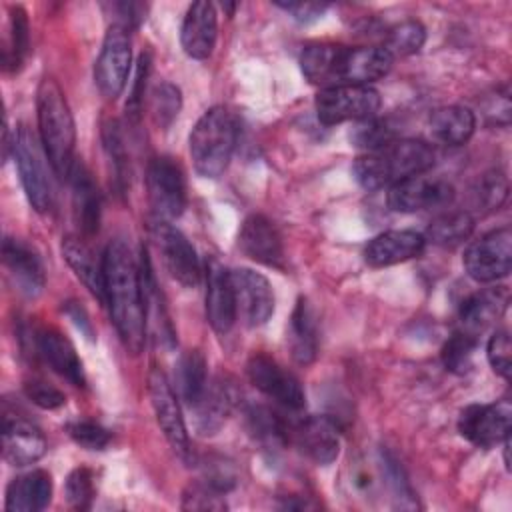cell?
Returning a JSON list of instances; mask_svg holds the SVG:
<instances>
[{"label": "cell", "mask_w": 512, "mask_h": 512, "mask_svg": "<svg viewBox=\"0 0 512 512\" xmlns=\"http://www.w3.org/2000/svg\"><path fill=\"white\" fill-rule=\"evenodd\" d=\"M246 372L250 382L264 396L278 402L284 410L298 412L306 406V394L300 380L282 368L274 358L266 354H254L246 364Z\"/></svg>", "instance_id": "4fadbf2b"}, {"label": "cell", "mask_w": 512, "mask_h": 512, "mask_svg": "<svg viewBox=\"0 0 512 512\" xmlns=\"http://www.w3.org/2000/svg\"><path fill=\"white\" fill-rule=\"evenodd\" d=\"M250 432L268 446L288 444V420L268 406H250L246 410Z\"/></svg>", "instance_id": "836d02e7"}, {"label": "cell", "mask_w": 512, "mask_h": 512, "mask_svg": "<svg viewBox=\"0 0 512 512\" xmlns=\"http://www.w3.org/2000/svg\"><path fill=\"white\" fill-rule=\"evenodd\" d=\"M176 394L178 398L188 406L194 408L206 386H208V364L200 350H188L184 352L176 362Z\"/></svg>", "instance_id": "1f68e13d"}, {"label": "cell", "mask_w": 512, "mask_h": 512, "mask_svg": "<svg viewBox=\"0 0 512 512\" xmlns=\"http://www.w3.org/2000/svg\"><path fill=\"white\" fill-rule=\"evenodd\" d=\"M230 282L234 290L236 318L240 316L250 328L266 324L274 314V292L270 282L250 268L230 270Z\"/></svg>", "instance_id": "2e32d148"}, {"label": "cell", "mask_w": 512, "mask_h": 512, "mask_svg": "<svg viewBox=\"0 0 512 512\" xmlns=\"http://www.w3.org/2000/svg\"><path fill=\"white\" fill-rule=\"evenodd\" d=\"M38 134L54 174L68 178L76 158V126L64 90L54 78H42L36 90Z\"/></svg>", "instance_id": "277c9868"}, {"label": "cell", "mask_w": 512, "mask_h": 512, "mask_svg": "<svg viewBox=\"0 0 512 512\" xmlns=\"http://www.w3.org/2000/svg\"><path fill=\"white\" fill-rule=\"evenodd\" d=\"M46 452V438L38 426L18 416H4L2 422V456L12 466L38 462Z\"/></svg>", "instance_id": "44dd1931"}, {"label": "cell", "mask_w": 512, "mask_h": 512, "mask_svg": "<svg viewBox=\"0 0 512 512\" xmlns=\"http://www.w3.org/2000/svg\"><path fill=\"white\" fill-rule=\"evenodd\" d=\"M218 22L216 8L206 0L190 4L180 28V44L194 60H206L216 44Z\"/></svg>", "instance_id": "7402d4cb"}, {"label": "cell", "mask_w": 512, "mask_h": 512, "mask_svg": "<svg viewBox=\"0 0 512 512\" xmlns=\"http://www.w3.org/2000/svg\"><path fill=\"white\" fill-rule=\"evenodd\" d=\"M288 444L296 446L306 458L320 466L332 464L340 454V434L328 416L288 418Z\"/></svg>", "instance_id": "5bb4252c"}, {"label": "cell", "mask_w": 512, "mask_h": 512, "mask_svg": "<svg viewBox=\"0 0 512 512\" xmlns=\"http://www.w3.org/2000/svg\"><path fill=\"white\" fill-rule=\"evenodd\" d=\"M150 72V56L142 54L138 58V66H136V74H134V82H132V90L126 102V114L128 118L136 120L140 116V108H142V96H144V86H146V78Z\"/></svg>", "instance_id": "c3c4849f"}, {"label": "cell", "mask_w": 512, "mask_h": 512, "mask_svg": "<svg viewBox=\"0 0 512 512\" xmlns=\"http://www.w3.org/2000/svg\"><path fill=\"white\" fill-rule=\"evenodd\" d=\"M66 314L72 318V322L76 324V328H78L88 340H94L92 324H90V320H88V316H86V310H84L80 304L68 302V304H66Z\"/></svg>", "instance_id": "816d5d0a"}, {"label": "cell", "mask_w": 512, "mask_h": 512, "mask_svg": "<svg viewBox=\"0 0 512 512\" xmlns=\"http://www.w3.org/2000/svg\"><path fill=\"white\" fill-rule=\"evenodd\" d=\"M150 238L162 258L168 274L186 288H196L200 282V260L190 240L170 222L152 220Z\"/></svg>", "instance_id": "8fae6325"}, {"label": "cell", "mask_w": 512, "mask_h": 512, "mask_svg": "<svg viewBox=\"0 0 512 512\" xmlns=\"http://www.w3.org/2000/svg\"><path fill=\"white\" fill-rule=\"evenodd\" d=\"M52 498V478L44 470H30L14 478L6 488V510L38 512Z\"/></svg>", "instance_id": "83f0119b"}, {"label": "cell", "mask_w": 512, "mask_h": 512, "mask_svg": "<svg viewBox=\"0 0 512 512\" xmlns=\"http://www.w3.org/2000/svg\"><path fill=\"white\" fill-rule=\"evenodd\" d=\"M24 394L30 402H34L44 410H56L66 404L64 392H60L56 386L42 380H28L24 384Z\"/></svg>", "instance_id": "bcb514c9"}, {"label": "cell", "mask_w": 512, "mask_h": 512, "mask_svg": "<svg viewBox=\"0 0 512 512\" xmlns=\"http://www.w3.org/2000/svg\"><path fill=\"white\" fill-rule=\"evenodd\" d=\"M102 142H104V150L112 162L116 180L120 184L126 182V168H128V156H126V146H124V138H122V130L120 124L116 120H110L104 124L102 128Z\"/></svg>", "instance_id": "60d3db41"}, {"label": "cell", "mask_w": 512, "mask_h": 512, "mask_svg": "<svg viewBox=\"0 0 512 512\" xmlns=\"http://www.w3.org/2000/svg\"><path fill=\"white\" fill-rule=\"evenodd\" d=\"M426 42V28L418 20H404L392 26L386 36L382 48L394 56H410L416 54Z\"/></svg>", "instance_id": "d590c367"}, {"label": "cell", "mask_w": 512, "mask_h": 512, "mask_svg": "<svg viewBox=\"0 0 512 512\" xmlns=\"http://www.w3.org/2000/svg\"><path fill=\"white\" fill-rule=\"evenodd\" d=\"M146 190L156 220L170 222L186 206V182L178 162L168 156L154 158L146 170Z\"/></svg>", "instance_id": "ba28073f"}, {"label": "cell", "mask_w": 512, "mask_h": 512, "mask_svg": "<svg viewBox=\"0 0 512 512\" xmlns=\"http://www.w3.org/2000/svg\"><path fill=\"white\" fill-rule=\"evenodd\" d=\"M382 464H384V476H386V482L390 484L392 488V494L398 502L400 508H416L418 502H416V496L406 480V474L402 470V466L392 458V456H384L382 458Z\"/></svg>", "instance_id": "ee69618b"}, {"label": "cell", "mask_w": 512, "mask_h": 512, "mask_svg": "<svg viewBox=\"0 0 512 512\" xmlns=\"http://www.w3.org/2000/svg\"><path fill=\"white\" fill-rule=\"evenodd\" d=\"M182 106V94L180 88L170 84V82H160L150 90V98H148V108H150V116L152 122L158 128H168L172 124V120L178 116Z\"/></svg>", "instance_id": "8d00e7d4"}, {"label": "cell", "mask_w": 512, "mask_h": 512, "mask_svg": "<svg viewBox=\"0 0 512 512\" xmlns=\"http://www.w3.org/2000/svg\"><path fill=\"white\" fill-rule=\"evenodd\" d=\"M276 6L288 12L300 24H310L320 20L328 8V4H318V2H280V0L276 2Z\"/></svg>", "instance_id": "681fc988"}, {"label": "cell", "mask_w": 512, "mask_h": 512, "mask_svg": "<svg viewBox=\"0 0 512 512\" xmlns=\"http://www.w3.org/2000/svg\"><path fill=\"white\" fill-rule=\"evenodd\" d=\"M434 166V150L412 138L392 140L380 150L358 156L352 164V174L364 190L390 188L406 178L420 176Z\"/></svg>", "instance_id": "3957f363"}, {"label": "cell", "mask_w": 512, "mask_h": 512, "mask_svg": "<svg viewBox=\"0 0 512 512\" xmlns=\"http://www.w3.org/2000/svg\"><path fill=\"white\" fill-rule=\"evenodd\" d=\"M426 238L414 230H386L364 248V260L372 268H386L422 254Z\"/></svg>", "instance_id": "603a6c76"}, {"label": "cell", "mask_w": 512, "mask_h": 512, "mask_svg": "<svg viewBox=\"0 0 512 512\" xmlns=\"http://www.w3.org/2000/svg\"><path fill=\"white\" fill-rule=\"evenodd\" d=\"M380 104L378 90L368 84L322 88L314 100L318 120L326 126L372 118L380 110Z\"/></svg>", "instance_id": "52a82bcc"}, {"label": "cell", "mask_w": 512, "mask_h": 512, "mask_svg": "<svg viewBox=\"0 0 512 512\" xmlns=\"http://www.w3.org/2000/svg\"><path fill=\"white\" fill-rule=\"evenodd\" d=\"M234 402H236V392L232 384H228L222 378L210 380L200 402L194 408H190L196 414V430L202 436L214 434L224 424Z\"/></svg>", "instance_id": "f1b7e54d"}, {"label": "cell", "mask_w": 512, "mask_h": 512, "mask_svg": "<svg viewBox=\"0 0 512 512\" xmlns=\"http://www.w3.org/2000/svg\"><path fill=\"white\" fill-rule=\"evenodd\" d=\"M394 58L382 46H342L310 44L300 54L304 78L316 86H350L372 84L384 78Z\"/></svg>", "instance_id": "7a4b0ae2"}, {"label": "cell", "mask_w": 512, "mask_h": 512, "mask_svg": "<svg viewBox=\"0 0 512 512\" xmlns=\"http://www.w3.org/2000/svg\"><path fill=\"white\" fill-rule=\"evenodd\" d=\"M512 406L508 400L466 406L458 418L460 434L480 448L496 446L510 436Z\"/></svg>", "instance_id": "9a60e30c"}, {"label": "cell", "mask_w": 512, "mask_h": 512, "mask_svg": "<svg viewBox=\"0 0 512 512\" xmlns=\"http://www.w3.org/2000/svg\"><path fill=\"white\" fill-rule=\"evenodd\" d=\"M2 262L12 280L14 288L26 296L36 298L42 294L46 284V274L38 252L18 238H4L2 242Z\"/></svg>", "instance_id": "ac0fdd59"}, {"label": "cell", "mask_w": 512, "mask_h": 512, "mask_svg": "<svg viewBox=\"0 0 512 512\" xmlns=\"http://www.w3.org/2000/svg\"><path fill=\"white\" fill-rule=\"evenodd\" d=\"M238 140V118L226 106L206 110L190 132L188 148L194 170L204 178H218L230 164Z\"/></svg>", "instance_id": "5b68a950"}, {"label": "cell", "mask_w": 512, "mask_h": 512, "mask_svg": "<svg viewBox=\"0 0 512 512\" xmlns=\"http://www.w3.org/2000/svg\"><path fill=\"white\" fill-rule=\"evenodd\" d=\"M464 268L476 282L490 284L506 278L512 270V232L508 226L474 240L464 252Z\"/></svg>", "instance_id": "30bf717a"}, {"label": "cell", "mask_w": 512, "mask_h": 512, "mask_svg": "<svg viewBox=\"0 0 512 512\" xmlns=\"http://www.w3.org/2000/svg\"><path fill=\"white\" fill-rule=\"evenodd\" d=\"M132 64V44L130 32L118 24H110L94 64V82L100 94L114 100L126 88Z\"/></svg>", "instance_id": "9c48e42d"}, {"label": "cell", "mask_w": 512, "mask_h": 512, "mask_svg": "<svg viewBox=\"0 0 512 512\" xmlns=\"http://www.w3.org/2000/svg\"><path fill=\"white\" fill-rule=\"evenodd\" d=\"M184 510H224L226 508V500H224V492L218 490L216 486H212L210 482H206L204 478L198 482H192L184 492H182V504Z\"/></svg>", "instance_id": "ab89813d"}, {"label": "cell", "mask_w": 512, "mask_h": 512, "mask_svg": "<svg viewBox=\"0 0 512 512\" xmlns=\"http://www.w3.org/2000/svg\"><path fill=\"white\" fill-rule=\"evenodd\" d=\"M288 346L296 364L308 366L318 354V328L312 306L306 298H298L290 326H288Z\"/></svg>", "instance_id": "f546056e"}, {"label": "cell", "mask_w": 512, "mask_h": 512, "mask_svg": "<svg viewBox=\"0 0 512 512\" xmlns=\"http://www.w3.org/2000/svg\"><path fill=\"white\" fill-rule=\"evenodd\" d=\"M476 342H478V338L464 330L454 332L442 346V362H444L446 370H450L454 374H466L472 368V356H474Z\"/></svg>", "instance_id": "74e56055"}, {"label": "cell", "mask_w": 512, "mask_h": 512, "mask_svg": "<svg viewBox=\"0 0 512 512\" xmlns=\"http://www.w3.org/2000/svg\"><path fill=\"white\" fill-rule=\"evenodd\" d=\"M238 246L254 262L284 268V246L280 232L274 222L262 214H252L244 220L238 234Z\"/></svg>", "instance_id": "ffe728a7"}, {"label": "cell", "mask_w": 512, "mask_h": 512, "mask_svg": "<svg viewBox=\"0 0 512 512\" xmlns=\"http://www.w3.org/2000/svg\"><path fill=\"white\" fill-rule=\"evenodd\" d=\"M30 44V28L26 12L20 6L10 8V32H8V44L2 50V62L8 70H18L28 54Z\"/></svg>", "instance_id": "e575fe53"}, {"label": "cell", "mask_w": 512, "mask_h": 512, "mask_svg": "<svg viewBox=\"0 0 512 512\" xmlns=\"http://www.w3.org/2000/svg\"><path fill=\"white\" fill-rule=\"evenodd\" d=\"M110 10L116 14L112 24H118L122 28H126L128 32L132 28H138L140 22L146 18V6L144 4H136V2H114L110 4Z\"/></svg>", "instance_id": "f907efd6"}, {"label": "cell", "mask_w": 512, "mask_h": 512, "mask_svg": "<svg viewBox=\"0 0 512 512\" xmlns=\"http://www.w3.org/2000/svg\"><path fill=\"white\" fill-rule=\"evenodd\" d=\"M68 180L72 186V208H74L76 224L82 230V234L90 236V234L98 232V224H100L98 186H96L92 174L88 172V168L84 166V162H80L78 158L68 174Z\"/></svg>", "instance_id": "484cf974"}, {"label": "cell", "mask_w": 512, "mask_h": 512, "mask_svg": "<svg viewBox=\"0 0 512 512\" xmlns=\"http://www.w3.org/2000/svg\"><path fill=\"white\" fill-rule=\"evenodd\" d=\"M350 140L354 146L364 148L366 152H374L390 144L392 140H396V136H394V130L388 126V122L372 116V118L354 122L350 130Z\"/></svg>", "instance_id": "f35d334b"}, {"label": "cell", "mask_w": 512, "mask_h": 512, "mask_svg": "<svg viewBox=\"0 0 512 512\" xmlns=\"http://www.w3.org/2000/svg\"><path fill=\"white\" fill-rule=\"evenodd\" d=\"M94 476L88 468H76L66 478V500L76 510H88L94 500Z\"/></svg>", "instance_id": "b9f144b4"}, {"label": "cell", "mask_w": 512, "mask_h": 512, "mask_svg": "<svg viewBox=\"0 0 512 512\" xmlns=\"http://www.w3.org/2000/svg\"><path fill=\"white\" fill-rule=\"evenodd\" d=\"M36 354L62 378L74 386H84V368L72 342L54 328H40L34 332Z\"/></svg>", "instance_id": "cb8c5ba5"}, {"label": "cell", "mask_w": 512, "mask_h": 512, "mask_svg": "<svg viewBox=\"0 0 512 512\" xmlns=\"http://www.w3.org/2000/svg\"><path fill=\"white\" fill-rule=\"evenodd\" d=\"M486 356L492 370L508 380L512 370V344L506 330H498L490 336L486 346Z\"/></svg>", "instance_id": "f6af8a7d"}, {"label": "cell", "mask_w": 512, "mask_h": 512, "mask_svg": "<svg viewBox=\"0 0 512 512\" xmlns=\"http://www.w3.org/2000/svg\"><path fill=\"white\" fill-rule=\"evenodd\" d=\"M508 300L510 296L506 286L486 288L468 296L460 306V330L478 338L482 330H486L506 312Z\"/></svg>", "instance_id": "d4e9b609"}, {"label": "cell", "mask_w": 512, "mask_h": 512, "mask_svg": "<svg viewBox=\"0 0 512 512\" xmlns=\"http://www.w3.org/2000/svg\"><path fill=\"white\" fill-rule=\"evenodd\" d=\"M62 256L90 294L104 304V258H96L94 250L80 236L62 238Z\"/></svg>", "instance_id": "4316f807"}, {"label": "cell", "mask_w": 512, "mask_h": 512, "mask_svg": "<svg viewBox=\"0 0 512 512\" xmlns=\"http://www.w3.org/2000/svg\"><path fill=\"white\" fill-rule=\"evenodd\" d=\"M206 318L216 334H228L236 322L230 270L216 258L206 262Z\"/></svg>", "instance_id": "d6986e66"}, {"label": "cell", "mask_w": 512, "mask_h": 512, "mask_svg": "<svg viewBox=\"0 0 512 512\" xmlns=\"http://www.w3.org/2000/svg\"><path fill=\"white\" fill-rule=\"evenodd\" d=\"M12 154L30 206L38 214L50 212L54 206V184L46 168L48 156L40 138H36V134L26 124H20L14 130Z\"/></svg>", "instance_id": "8992f818"}, {"label": "cell", "mask_w": 512, "mask_h": 512, "mask_svg": "<svg viewBox=\"0 0 512 512\" xmlns=\"http://www.w3.org/2000/svg\"><path fill=\"white\" fill-rule=\"evenodd\" d=\"M104 292L116 332L132 354L146 342V308L140 280V264L122 240H112L104 252Z\"/></svg>", "instance_id": "6da1fadb"}, {"label": "cell", "mask_w": 512, "mask_h": 512, "mask_svg": "<svg viewBox=\"0 0 512 512\" xmlns=\"http://www.w3.org/2000/svg\"><path fill=\"white\" fill-rule=\"evenodd\" d=\"M454 200V188L446 180H432L426 176H412L388 188L386 202L394 212H422L444 208Z\"/></svg>", "instance_id": "e0dca14e"}, {"label": "cell", "mask_w": 512, "mask_h": 512, "mask_svg": "<svg viewBox=\"0 0 512 512\" xmlns=\"http://www.w3.org/2000/svg\"><path fill=\"white\" fill-rule=\"evenodd\" d=\"M508 196V182L502 172H490L482 178L478 188V200L486 208H498Z\"/></svg>", "instance_id": "7dc6e473"}, {"label": "cell", "mask_w": 512, "mask_h": 512, "mask_svg": "<svg viewBox=\"0 0 512 512\" xmlns=\"http://www.w3.org/2000/svg\"><path fill=\"white\" fill-rule=\"evenodd\" d=\"M70 438L86 450H104L110 444V432L94 420H74L68 424Z\"/></svg>", "instance_id": "7bdbcfd3"}, {"label": "cell", "mask_w": 512, "mask_h": 512, "mask_svg": "<svg viewBox=\"0 0 512 512\" xmlns=\"http://www.w3.org/2000/svg\"><path fill=\"white\" fill-rule=\"evenodd\" d=\"M148 396L156 422L162 428L168 444L178 456L186 458L190 454V440L180 410V398L160 368H152L148 374Z\"/></svg>", "instance_id": "7c38bea8"}, {"label": "cell", "mask_w": 512, "mask_h": 512, "mask_svg": "<svg viewBox=\"0 0 512 512\" xmlns=\"http://www.w3.org/2000/svg\"><path fill=\"white\" fill-rule=\"evenodd\" d=\"M472 232H474V218L468 212L456 210V212H446L434 218L424 238L442 248H456L462 242H466L472 236Z\"/></svg>", "instance_id": "d6a6232c"}, {"label": "cell", "mask_w": 512, "mask_h": 512, "mask_svg": "<svg viewBox=\"0 0 512 512\" xmlns=\"http://www.w3.org/2000/svg\"><path fill=\"white\" fill-rule=\"evenodd\" d=\"M428 126L434 140L442 142L444 146H462L472 138L476 118L466 106H442L430 114Z\"/></svg>", "instance_id": "4dcf8cb0"}]
</instances>
